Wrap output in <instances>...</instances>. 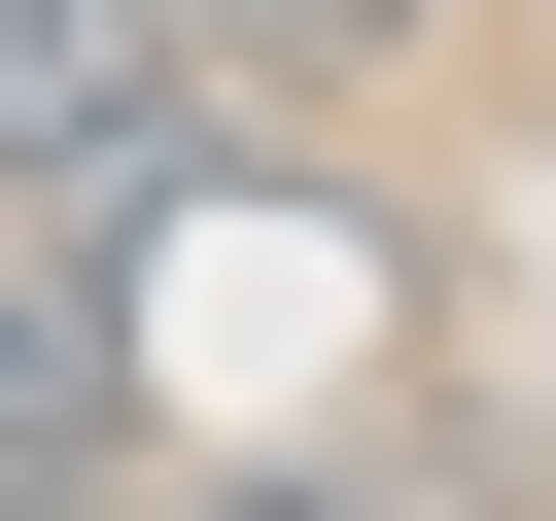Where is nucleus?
I'll return each instance as SVG.
<instances>
[{
	"label": "nucleus",
	"instance_id": "nucleus-1",
	"mask_svg": "<svg viewBox=\"0 0 556 521\" xmlns=\"http://www.w3.org/2000/svg\"><path fill=\"white\" fill-rule=\"evenodd\" d=\"M139 35H278V69H348V35H417V0H139Z\"/></svg>",
	"mask_w": 556,
	"mask_h": 521
},
{
	"label": "nucleus",
	"instance_id": "nucleus-2",
	"mask_svg": "<svg viewBox=\"0 0 556 521\" xmlns=\"http://www.w3.org/2000/svg\"><path fill=\"white\" fill-rule=\"evenodd\" d=\"M208 521H348V486H208Z\"/></svg>",
	"mask_w": 556,
	"mask_h": 521
}]
</instances>
